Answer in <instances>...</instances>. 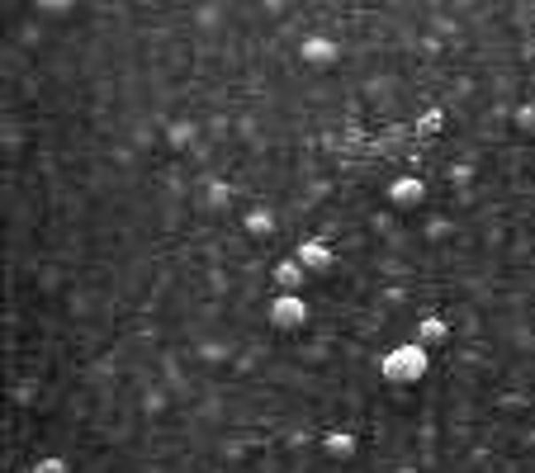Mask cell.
Returning a JSON list of instances; mask_svg holds the SVG:
<instances>
[{"label": "cell", "instance_id": "6da1fadb", "mask_svg": "<svg viewBox=\"0 0 535 473\" xmlns=\"http://www.w3.org/2000/svg\"><path fill=\"white\" fill-rule=\"evenodd\" d=\"M427 369H431V351L422 341H398V345H389V355L379 360V374L389 384H422Z\"/></svg>", "mask_w": 535, "mask_h": 473}, {"label": "cell", "instance_id": "5bb4252c", "mask_svg": "<svg viewBox=\"0 0 535 473\" xmlns=\"http://www.w3.org/2000/svg\"><path fill=\"white\" fill-rule=\"evenodd\" d=\"M512 119H516V128H521V133H531V137H535V100H526Z\"/></svg>", "mask_w": 535, "mask_h": 473}, {"label": "cell", "instance_id": "277c9868", "mask_svg": "<svg viewBox=\"0 0 535 473\" xmlns=\"http://www.w3.org/2000/svg\"><path fill=\"white\" fill-rule=\"evenodd\" d=\"M294 260L304 266L308 275H332L337 270V252L322 242V237H304V242L294 246Z\"/></svg>", "mask_w": 535, "mask_h": 473}, {"label": "cell", "instance_id": "5b68a950", "mask_svg": "<svg viewBox=\"0 0 535 473\" xmlns=\"http://www.w3.org/2000/svg\"><path fill=\"white\" fill-rule=\"evenodd\" d=\"M299 58H304L308 66H337V58H341V48L332 43L327 34H308L304 43H299Z\"/></svg>", "mask_w": 535, "mask_h": 473}, {"label": "cell", "instance_id": "ac0fdd59", "mask_svg": "<svg viewBox=\"0 0 535 473\" xmlns=\"http://www.w3.org/2000/svg\"><path fill=\"white\" fill-rule=\"evenodd\" d=\"M213 473H232V469H213Z\"/></svg>", "mask_w": 535, "mask_h": 473}, {"label": "cell", "instance_id": "9a60e30c", "mask_svg": "<svg viewBox=\"0 0 535 473\" xmlns=\"http://www.w3.org/2000/svg\"><path fill=\"white\" fill-rule=\"evenodd\" d=\"M450 232H455V228H450L446 218H431V222H427V242H446Z\"/></svg>", "mask_w": 535, "mask_h": 473}, {"label": "cell", "instance_id": "7a4b0ae2", "mask_svg": "<svg viewBox=\"0 0 535 473\" xmlns=\"http://www.w3.org/2000/svg\"><path fill=\"white\" fill-rule=\"evenodd\" d=\"M266 317H270V327H275V331H304L308 303H304V294H275V299H270V308H266Z\"/></svg>", "mask_w": 535, "mask_h": 473}, {"label": "cell", "instance_id": "ba28073f", "mask_svg": "<svg viewBox=\"0 0 535 473\" xmlns=\"http://www.w3.org/2000/svg\"><path fill=\"white\" fill-rule=\"evenodd\" d=\"M242 232H246V237H256V242L275 237V208H266V204L246 208V213H242Z\"/></svg>", "mask_w": 535, "mask_h": 473}, {"label": "cell", "instance_id": "3957f363", "mask_svg": "<svg viewBox=\"0 0 535 473\" xmlns=\"http://www.w3.org/2000/svg\"><path fill=\"white\" fill-rule=\"evenodd\" d=\"M427 204V180L422 175H393L389 180V208L398 213H413V208Z\"/></svg>", "mask_w": 535, "mask_h": 473}, {"label": "cell", "instance_id": "30bf717a", "mask_svg": "<svg viewBox=\"0 0 535 473\" xmlns=\"http://www.w3.org/2000/svg\"><path fill=\"white\" fill-rule=\"evenodd\" d=\"M417 341L427 345V351H431V345H446L450 341V322H446V317H422V322H417Z\"/></svg>", "mask_w": 535, "mask_h": 473}, {"label": "cell", "instance_id": "e0dca14e", "mask_svg": "<svg viewBox=\"0 0 535 473\" xmlns=\"http://www.w3.org/2000/svg\"><path fill=\"white\" fill-rule=\"evenodd\" d=\"M422 52H431V58H436V52H441V38L427 34V38H422Z\"/></svg>", "mask_w": 535, "mask_h": 473}, {"label": "cell", "instance_id": "d6986e66", "mask_svg": "<svg viewBox=\"0 0 535 473\" xmlns=\"http://www.w3.org/2000/svg\"><path fill=\"white\" fill-rule=\"evenodd\" d=\"M531 90H535V76H531Z\"/></svg>", "mask_w": 535, "mask_h": 473}, {"label": "cell", "instance_id": "2e32d148", "mask_svg": "<svg viewBox=\"0 0 535 473\" xmlns=\"http://www.w3.org/2000/svg\"><path fill=\"white\" fill-rule=\"evenodd\" d=\"M34 473H66V459L48 454V459H38V464H34Z\"/></svg>", "mask_w": 535, "mask_h": 473}, {"label": "cell", "instance_id": "8fae6325", "mask_svg": "<svg viewBox=\"0 0 535 473\" xmlns=\"http://www.w3.org/2000/svg\"><path fill=\"white\" fill-rule=\"evenodd\" d=\"M195 123H190V119H175V123H167V143L175 147V151H181V147H190V143H195Z\"/></svg>", "mask_w": 535, "mask_h": 473}, {"label": "cell", "instance_id": "7c38bea8", "mask_svg": "<svg viewBox=\"0 0 535 473\" xmlns=\"http://www.w3.org/2000/svg\"><path fill=\"white\" fill-rule=\"evenodd\" d=\"M199 360H204V365H223V360H232V345H223V341H204V345H199Z\"/></svg>", "mask_w": 535, "mask_h": 473}, {"label": "cell", "instance_id": "8992f818", "mask_svg": "<svg viewBox=\"0 0 535 473\" xmlns=\"http://www.w3.org/2000/svg\"><path fill=\"white\" fill-rule=\"evenodd\" d=\"M270 284L280 289V294H304V284H308V270L299 266V260H275V270H270Z\"/></svg>", "mask_w": 535, "mask_h": 473}, {"label": "cell", "instance_id": "9c48e42d", "mask_svg": "<svg viewBox=\"0 0 535 473\" xmlns=\"http://www.w3.org/2000/svg\"><path fill=\"white\" fill-rule=\"evenodd\" d=\"M204 208H213V213H223V208H232L237 204V190L228 185V180H209V185H204V199H199Z\"/></svg>", "mask_w": 535, "mask_h": 473}, {"label": "cell", "instance_id": "4fadbf2b", "mask_svg": "<svg viewBox=\"0 0 535 473\" xmlns=\"http://www.w3.org/2000/svg\"><path fill=\"white\" fill-rule=\"evenodd\" d=\"M441 128H446V109H427V114L417 119V133H422V137H436Z\"/></svg>", "mask_w": 535, "mask_h": 473}, {"label": "cell", "instance_id": "52a82bcc", "mask_svg": "<svg viewBox=\"0 0 535 473\" xmlns=\"http://www.w3.org/2000/svg\"><path fill=\"white\" fill-rule=\"evenodd\" d=\"M355 450H361V440L351 436V430H322V454L337 459V464H346V459H355Z\"/></svg>", "mask_w": 535, "mask_h": 473}]
</instances>
